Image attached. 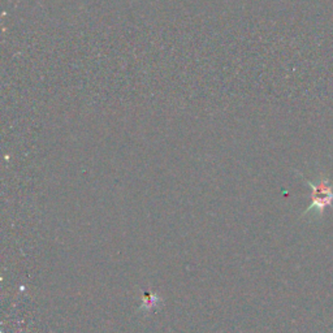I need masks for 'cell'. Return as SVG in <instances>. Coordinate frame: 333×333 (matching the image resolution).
Listing matches in <instances>:
<instances>
[{
	"mask_svg": "<svg viewBox=\"0 0 333 333\" xmlns=\"http://www.w3.org/2000/svg\"><path fill=\"white\" fill-rule=\"evenodd\" d=\"M307 185L313 189V203L306 209V212L315 211L316 213H323L327 206H331L333 200V186L327 179H322L314 184L311 181H306Z\"/></svg>",
	"mask_w": 333,
	"mask_h": 333,
	"instance_id": "6da1fadb",
	"label": "cell"
}]
</instances>
